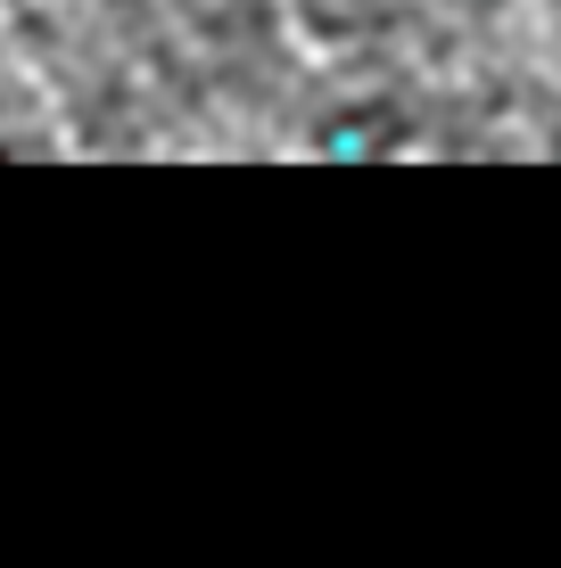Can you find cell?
Wrapping results in <instances>:
<instances>
[{"mask_svg":"<svg viewBox=\"0 0 561 568\" xmlns=\"http://www.w3.org/2000/svg\"><path fill=\"white\" fill-rule=\"evenodd\" d=\"M462 9H504V0H462Z\"/></svg>","mask_w":561,"mask_h":568,"instance_id":"obj_2","label":"cell"},{"mask_svg":"<svg viewBox=\"0 0 561 568\" xmlns=\"http://www.w3.org/2000/svg\"><path fill=\"white\" fill-rule=\"evenodd\" d=\"M305 149L322 156V165H389V156L413 149V115H404L397 100H331L305 124Z\"/></svg>","mask_w":561,"mask_h":568,"instance_id":"obj_1","label":"cell"}]
</instances>
